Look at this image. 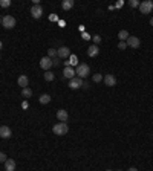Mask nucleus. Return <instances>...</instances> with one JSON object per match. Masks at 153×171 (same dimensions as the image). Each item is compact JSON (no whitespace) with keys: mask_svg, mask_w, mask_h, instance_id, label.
Returning <instances> with one entry per match:
<instances>
[{"mask_svg":"<svg viewBox=\"0 0 153 171\" xmlns=\"http://www.w3.org/2000/svg\"><path fill=\"white\" fill-rule=\"evenodd\" d=\"M75 73H76V76H78V78L84 79V78H86V76L90 73V67H89V64H86V63H81V64H78V67H76Z\"/></svg>","mask_w":153,"mask_h":171,"instance_id":"nucleus-1","label":"nucleus"},{"mask_svg":"<svg viewBox=\"0 0 153 171\" xmlns=\"http://www.w3.org/2000/svg\"><path fill=\"white\" fill-rule=\"evenodd\" d=\"M52 132H54L55 135H58V136H63V135H67L69 127H67L66 122H58V124H55V125L52 127Z\"/></svg>","mask_w":153,"mask_h":171,"instance_id":"nucleus-2","label":"nucleus"},{"mask_svg":"<svg viewBox=\"0 0 153 171\" xmlns=\"http://www.w3.org/2000/svg\"><path fill=\"white\" fill-rule=\"evenodd\" d=\"M139 11L142 14H150L153 11V2L151 0H145V2H141L139 3Z\"/></svg>","mask_w":153,"mask_h":171,"instance_id":"nucleus-3","label":"nucleus"},{"mask_svg":"<svg viewBox=\"0 0 153 171\" xmlns=\"http://www.w3.org/2000/svg\"><path fill=\"white\" fill-rule=\"evenodd\" d=\"M2 25H3V28H6V29H12V28L15 26V18H14L12 15H5V17L2 18Z\"/></svg>","mask_w":153,"mask_h":171,"instance_id":"nucleus-4","label":"nucleus"},{"mask_svg":"<svg viewBox=\"0 0 153 171\" xmlns=\"http://www.w3.org/2000/svg\"><path fill=\"white\" fill-rule=\"evenodd\" d=\"M81 86H83V79H81V78H78V76H75V78L69 79V87H70L72 90H76V89H80Z\"/></svg>","mask_w":153,"mask_h":171,"instance_id":"nucleus-5","label":"nucleus"},{"mask_svg":"<svg viewBox=\"0 0 153 171\" xmlns=\"http://www.w3.org/2000/svg\"><path fill=\"white\" fill-rule=\"evenodd\" d=\"M31 15H32L34 18H40V17L43 15V8H42L40 5H34V6L31 8Z\"/></svg>","mask_w":153,"mask_h":171,"instance_id":"nucleus-6","label":"nucleus"},{"mask_svg":"<svg viewBox=\"0 0 153 171\" xmlns=\"http://www.w3.org/2000/svg\"><path fill=\"white\" fill-rule=\"evenodd\" d=\"M40 67L45 69V70H49V69L52 67V58H49V57H43V58L40 60Z\"/></svg>","mask_w":153,"mask_h":171,"instance_id":"nucleus-7","label":"nucleus"},{"mask_svg":"<svg viewBox=\"0 0 153 171\" xmlns=\"http://www.w3.org/2000/svg\"><path fill=\"white\" fill-rule=\"evenodd\" d=\"M126 43H127V46H130V48H133V49H138L139 45H141V41H139L138 37H129Z\"/></svg>","mask_w":153,"mask_h":171,"instance_id":"nucleus-8","label":"nucleus"},{"mask_svg":"<svg viewBox=\"0 0 153 171\" xmlns=\"http://www.w3.org/2000/svg\"><path fill=\"white\" fill-rule=\"evenodd\" d=\"M11 128L8 127V125H2L0 127V138H3V139H8V138H11Z\"/></svg>","mask_w":153,"mask_h":171,"instance_id":"nucleus-9","label":"nucleus"},{"mask_svg":"<svg viewBox=\"0 0 153 171\" xmlns=\"http://www.w3.org/2000/svg\"><path fill=\"white\" fill-rule=\"evenodd\" d=\"M57 57H58V58H69V57H70V51H69V48H66V46L60 48V49L57 51Z\"/></svg>","mask_w":153,"mask_h":171,"instance_id":"nucleus-10","label":"nucleus"},{"mask_svg":"<svg viewBox=\"0 0 153 171\" xmlns=\"http://www.w3.org/2000/svg\"><path fill=\"white\" fill-rule=\"evenodd\" d=\"M103 79H104L106 86H109V87H113V86H117V78H115L113 75H110V73H109V75H106Z\"/></svg>","mask_w":153,"mask_h":171,"instance_id":"nucleus-11","label":"nucleus"},{"mask_svg":"<svg viewBox=\"0 0 153 171\" xmlns=\"http://www.w3.org/2000/svg\"><path fill=\"white\" fill-rule=\"evenodd\" d=\"M75 70L72 69V67H64V70H63V78H66V79H72V78H75Z\"/></svg>","mask_w":153,"mask_h":171,"instance_id":"nucleus-12","label":"nucleus"},{"mask_svg":"<svg viewBox=\"0 0 153 171\" xmlns=\"http://www.w3.org/2000/svg\"><path fill=\"white\" fill-rule=\"evenodd\" d=\"M98 54H100V49H98V46H97V45H92V46H89V49H87V55H89L90 58L97 57Z\"/></svg>","mask_w":153,"mask_h":171,"instance_id":"nucleus-13","label":"nucleus"},{"mask_svg":"<svg viewBox=\"0 0 153 171\" xmlns=\"http://www.w3.org/2000/svg\"><path fill=\"white\" fill-rule=\"evenodd\" d=\"M5 171H15V160L14 159H6V162H5Z\"/></svg>","mask_w":153,"mask_h":171,"instance_id":"nucleus-14","label":"nucleus"},{"mask_svg":"<svg viewBox=\"0 0 153 171\" xmlns=\"http://www.w3.org/2000/svg\"><path fill=\"white\" fill-rule=\"evenodd\" d=\"M57 118H58L60 122H66L67 118H69V113H67L66 110H58V112H57Z\"/></svg>","mask_w":153,"mask_h":171,"instance_id":"nucleus-15","label":"nucleus"},{"mask_svg":"<svg viewBox=\"0 0 153 171\" xmlns=\"http://www.w3.org/2000/svg\"><path fill=\"white\" fill-rule=\"evenodd\" d=\"M17 82H19V86H22V87L25 89V87H28V82H29V79H28V76H26V75H22V76H19Z\"/></svg>","mask_w":153,"mask_h":171,"instance_id":"nucleus-16","label":"nucleus"},{"mask_svg":"<svg viewBox=\"0 0 153 171\" xmlns=\"http://www.w3.org/2000/svg\"><path fill=\"white\" fill-rule=\"evenodd\" d=\"M76 61H78V58H76V57H73V55H70V57H69V61H64V67L75 66V64H76Z\"/></svg>","mask_w":153,"mask_h":171,"instance_id":"nucleus-17","label":"nucleus"},{"mask_svg":"<svg viewBox=\"0 0 153 171\" xmlns=\"http://www.w3.org/2000/svg\"><path fill=\"white\" fill-rule=\"evenodd\" d=\"M38 101H40V104H49V102H51V95L43 93L40 98H38Z\"/></svg>","mask_w":153,"mask_h":171,"instance_id":"nucleus-18","label":"nucleus"},{"mask_svg":"<svg viewBox=\"0 0 153 171\" xmlns=\"http://www.w3.org/2000/svg\"><path fill=\"white\" fill-rule=\"evenodd\" d=\"M73 6V0H64V2L61 3V8L64 9V11H67V9H70Z\"/></svg>","mask_w":153,"mask_h":171,"instance_id":"nucleus-19","label":"nucleus"},{"mask_svg":"<svg viewBox=\"0 0 153 171\" xmlns=\"http://www.w3.org/2000/svg\"><path fill=\"white\" fill-rule=\"evenodd\" d=\"M129 37H130V35H129L127 31H120V34H118V38H120L121 41H127Z\"/></svg>","mask_w":153,"mask_h":171,"instance_id":"nucleus-20","label":"nucleus"},{"mask_svg":"<svg viewBox=\"0 0 153 171\" xmlns=\"http://www.w3.org/2000/svg\"><path fill=\"white\" fill-rule=\"evenodd\" d=\"M22 96H23V98H31V96H32V90H31L29 87H25V89L22 90Z\"/></svg>","mask_w":153,"mask_h":171,"instance_id":"nucleus-21","label":"nucleus"},{"mask_svg":"<svg viewBox=\"0 0 153 171\" xmlns=\"http://www.w3.org/2000/svg\"><path fill=\"white\" fill-rule=\"evenodd\" d=\"M54 78H55V75H54L52 72H49V70L45 72V79H46V81H54Z\"/></svg>","mask_w":153,"mask_h":171,"instance_id":"nucleus-22","label":"nucleus"},{"mask_svg":"<svg viewBox=\"0 0 153 171\" xmlns=\"http://www.w3.org/2000/svg\"><path fill=\"white\" fill-rule=\"evenodd\" d=\"M0 6L2 8H9L11 6V0H0Z\"/></svg>","mask_w":153,"mask_h":171,"instance_id":"nucleus-23","label":"nucleus"},{"mask_svg":"<svg viewBox=\"0 0 153 171\" xmlns=\"http://www.w3.org/2000/svg\"><path fill=\"white\" fill-rule=\"evenodd\" d=\"M103 78H104V76H103V75H101V73H95V75H93V76H92V79H93V81H95V82H100V81H101V79H103Z\"/></svg>","mask_w":153,"mask_h":171,"instance_id":"nucleus-24","label":"nucleus"},{"mask_svg":"<svg viewBox=\"0 0 153 171\" xmlns=\"http://www.w3.org/2000/svg\"><path fill=\"white\" fill-rule=\"evenodd\" d=\"M129 5H130L132 8H138V6H139V2H138V0H130Z\"/></svg>","mask_w":153,"mask_h":171,"instance_id":"nucleus-25","label":"nucleus"},{"mask_svg":"<svg viewBox=\"0 0 153 171\" xmlns=\"http://www.w3.org/2000/svg\"><path fill=\"white\" fill-rule=\"evenodd\" d=\"M48 57H49V58L57 57V51H55V49H49V51H48Z\"/></svg>","mask_w":153,"mask_h":171,"instance_id":"nucleus-26","label":"nucleus"},{"mask_svg":"<svg viewBox=\"0 0 153 171\" xmlns=\"http://www.w3.org/2000/svg\"><path fill=\"white\" fill-rule=\"evenodd\" d=\"M126 48H127V43H126V41H120V45H118V49L124 51Z\"/></svg>","mask_w":153,"mask_h":171,"instance_id":"nucleus-27","label":"nucleus"},{"mask_svg":"<svg viewBox=\"0 0 153 171\" xmlns=\"http://www.w3.org/2000/svg\"><path fill=\"white\" fill-rule=\"evenodd\" d=\"M93 43H95V45L98 46L100 43H101V37H100V35H93Z\"/></svg>","mask_w":153,"mask_h":171,"instance_id":"nucleus-28","label":"nucleus"},{"mask_svg":"<svg viewBox=\"0 0 153 171\" xmlns=\"http://www.w3.org/2000/svg\"><path fill=\"white\" fill-rule=\"evenodd\" d=\"M0 162H3V163L6 162V154L2 153V151H0Z\"/></svg>","mask_w":153,"mask_h":171,"instance_id":"nucleus-29","label":"nucleus"},{"mask_svg":"<svg viewBox=\"0 0 153 171\" xmlns=\"http://www.w3.org/2000/svg\"><path fill=\"white\" fill-rule=\"evenodd\" d=\"M83 89H89V82H86V81H83V86H81Z\"/></svg>","mask_w":153,"mask_h":171,"instance_id":"nucleus-30","label":"nucleus"},{"mask_svg":"<svg viewBox=\"0 0 153 171\" xmlns=\"http://www.w3.org/2000/svg\"><path fill=\"white\" fill-rule=\"evenodd\" d=\"M60 64V60L57 58V60H52V66H58Z\"/></svg>","mask_w":153,"mask_h":171,"instance_id":"nucleus-31","label":"nucleus"},{"mask_svg":"<svg viewBox=\"0 0 153 171\" xmlns=\"http://www.w3.org/2000/svg\"><path fill=\"white\" fill-rule=\"evenodd\" d=\"M127 171H138V169H136V168H135V166H132V168H129V169H127Z\"/></svg>","mask_w":153,"mask_h":171,"instance_id":"nucleus-32","label":"nucleus"},{"mask_svg":"<svg viewBox=\"0 0 153 171\" xmlns=\"http://www.w3.org/2000/svg\"><path fill=\"white\" fill-rule=\"evenodd\" d=\"M2 48H3V43H2V41H0V49H2Z\"/></svg>","mask_w":153,"mask_h":171,"instance_id":"nucleus-33","label":"nucleus"},{"mask_svg":"<svg viewBox=\"0 0 153 171\" xmlns=\"http://www.w3.org/2000/svg\"><path fill=\"white\" fill-rule=\"evenodd\" d=\"M150 25H151V26H153V17H151V20H150Z\"/></svg>","mask_w":153,"mask_h":171,"instance_id":"nucleus-34","label":"nucleus"},{"mask_svg":"<svg viewBox=\"0 0 153 171\" xmlns=\"http://www.w3.org/2000/svg\"><path fill=\"white\" fill-rule=\"evenodd\" d=\"M0 25H2V18H0Z\"/></svg>","mask_w":153,"mask_h":171,"instance_id":"nucleus-35","label":"nucleus"},{"mask_svg":"<svg viewBox=\"0 0 153 171\" xmlns=\"http://www.w3.org/2000/svg\"><path fill=\"white\" fill-rule=\"evenodd\" d=\"M117 171H123V169H117Z\"/></svg>","mask_w":153,"mask_h":171,"instance_id":"nucleus-36","label":"nucleus"},{"mask_svg":"<svg viewBox=\"0 0 153 171\" xmlns=\"http://www.w3.org/2000/svg\"><path fill=\"white\" fill-rule=\"evenodd\" d=\"M107 171H112V169H107Z\"/></svg>","mask_w":153,"mask_h":171,"instance_id":"nucleus-37","label":"nucleus"}]
</instances>
